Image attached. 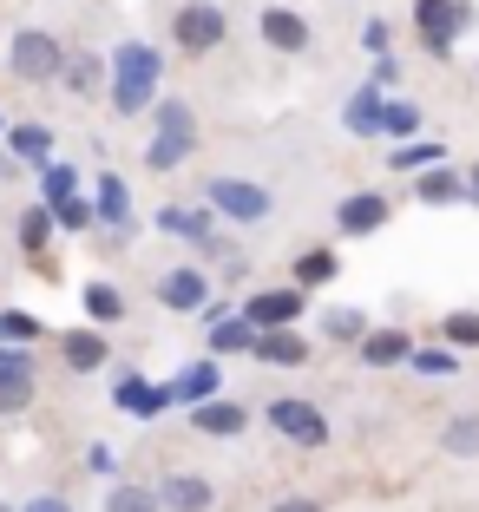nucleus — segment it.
Instances as JSON below:
<instances>
[{
	"instance_id": "de8ad7c7",
	"label": "nucleus",
	"mask_w": 479,
	"mask_h": 512,
	"mask_svg": "<svg viewBox=\"0 0 479 512\" xmlns=\"http://www.w3.org/2000/svg\"><path fill=\"white\" fill-rule=\"evenodd\" d=\"M0 512H14V506H0Z\"/></svg>"
},
{
	"instance_id": "393cba45",
	"label": "nucleus",
	"mask_w": 479,
	"mask_h": 512,
	"mask_svg": "<svg viewBox=\"0 0 479 512\" xmlns=\"http://www.w3.org/2000/svg\"><path fill=\"white\" fill-rule=\"evenodd\" d=\"M289 276H296V289L309 296V289H322V283H335V276H342V256H335V250H302Z\"/></svg>"
},
{
	"instance_id": "f8f14e48",
	"label": "nucleus",
	"mask_w": 479,
	"mask_h": 512,
	"mask_svg": "<svg viewBox=\"0 0 479 512\" xmlns=\"http://www.w3.org/2000/svg\"><path fill=\"white\" fill-rule=\"evenodd\" d=\"M112 407H119V414H132V421H158V414L171 407V394H165V381L119 375V381H112Z\"/></svg>"
},
{
	"instance_id": "b1692460",
	"label": "nucleus",
	"mask_w": 479,
	"mask_h": 512,
	"mask_svg": "<svg viewBox=\"0 0 479 512\" xmlns=\"http://www.w3.org/2000/svg\"><path fill=\"white\" fill-rule=\"evenodd\" d=\"M33 178H40V204H46V211H60V204H73V197H79V171L60 165V158H53V165H40Z\"/></svg>"
},
{
	"instance_id": "79ce46f5",
	"label": "nucleus",
	"mask_w": 479,
	"mask_h": 512,
	"mask_svg": "<svg viewBox=\"0 0 479 512\" xmlns=\"http://www.w3.org/2000/svg\"><path fill=\"white\" fill-rule=\"evenodd\" d=\"M20 512H73V506H66L60 493H40V499H27V506H20Z\"/></svg>"
},
{
	"instance_id": "aec40b11",
	"label": "nucleus",
	"mask_w": 479,
	"mask_h": 512,
	"mask_svg": "<svg viewBox=\"0 0 479 512\" xmlns=\"http://www.w3.org/2000/svg\"><path fill=\"white\" fill-rule=\"evenodd\" d=\"M250 355H256L263 368H302V362H309V342H302L296 329H263Z\"/></svg>"
},
{
	"instance_id": "c03bdc74",
	"label": "nucleus",
	"mask_w": 479,
	"mask_h": 512,
	"mask_svg": "<svg viewBox=\"0 0 479 512\" xmlns=\"http://www.w3.org/2000/svg\"><path fill=\"white\" fill-rule=\"evenodd\" d=\"M466 204H479V158L466 165Z\"/></svg>"
},
{
	"instance_id": "cd10ccee",
	"label": "nucleus",
	"mask_w": 479,
	"mask_h": 512,
	"mask_svg": "<svg viewBox=\"0 0 479 512\" xmlns=\"http://www.w3.org/2000/svg\"><path fill=\"white\" fill-rule=\"evenodd\" d=\"M434 171V165H447V145L440 138H407V145H394L388 151V171Z\"/></svg>"
},
{
	"instance_id": "ddd939ff",
	"label": "nucleus",
	"mask_w": 479,
	"mask_h": 512,
	"mask_svg": "<svg viewBox=\"0 0 479 512\" xmlns=\"http://www.w3.org/2000/svg\"><path fill=\"white\" fill-rule=\"evenodd\" d=\"M256 33H263L270 53H309V20H302L296 7H263V14H256Z\"/></svg>"
},
{
	"instance_id": "2eb2a0df",
	"label": "nucleus",
	"mask_w": 479,
	"mask_h": 512,
	"mask_svg": "<svg viewBox=\"0 0 479 512\" xmlns=\"http://www.w3.org/2000/svg\"><path fill=\"white\" fill-rule=\"evenodd\" d=\"M60 362L73 368V375H99V368L112 362V342H105V329H66V335H60Z\"/></svg>"
},
{
	"instance_id": "bb28decb",
	"label": "nucleus",
	"mask_w": 479,
	"mask_h": 512,
	"mask_svg": "<svg viewBox=\"0 0 479 512\" xmlns=\"http://www.w3.org/2000/svg\"><path fill=\"white\" fill-rule=\"evenodd\" d=\"M420 125H427V112L414 106V99H381V138H420Z\"/></svg>"
},
{
	"instance_id": "423d86ee",
	"label": "nucleus",
	"mask_w": 479,
	"mask_h": 512,
	"mask_svg": "<svg viewBox=\"0 0 479 512\" xmlns=\"http://www.w3.org/2000/svg\"><path fill=\"white\" fill-rule=\"evenodd\" d=\"M473 0H414V27H420V46L434 53V60H447L453 40H460L466 27H473Z\"/></svg>"
},
{
	"instance_id": "c9c22d12",
	"label": "nucleus",
	"mask_w": 479,
	"mask_h": 512,
	"mask_svg": "<svg viewBox=\"0 0 479 512\" xmlns=\"http://www.w3.org/2000/svg\"><path fill=\"white\" fill-rule=\"evenodd\" d=\"M105 512H165V506H158V486H112Z\"/></svg>"
},
{
	"instance_id": "c85d7f7f",
	"label": "nucleus",
	"mask_w": 479,
	"mask_h": 512,
	"mask_svg": "<svg viewBox=\"0 0 479 512\" xmlns=\"http://www.w3.org/2000/svg\"><path fill=\"white\" fill-rule=\"evenodd\" d=\"M434 335H440V348H479V309H447V316L434 322Z\"/></svg>"
},
{
	"instance_id": "58836bf2",
	"label": "nucleus",
	"mask_w": 479,
	"mask_h": 512,
	"mask_svg": "<svg viewBox=\"0 0 479 512\" xmlns=\"http://www.w3.org/2000/svg\"><path fill=\"white\" fill-rule=\"evenodd\" d=\"M92 224H99L92 197H73V204H60V211H53V230H92Z\"/></svg>"
},
{
	"instance_id": "412c9836",
	"label": "nucleus",
	"mask_w": 479,
	"mask_h": 512,
	"mask_svg": "<svg viewBox=\"0 0 479 512\" xmlns=\"http://www.w3.org/2000/svg\"><path fill=\"white\" fill-rule=\"evenodd\" d=\"M7 151H14V165L20 171H40L53 165V125H7Z\"/></svg>"
},
{
	"instance_id": "a878e982",
	"label": "nucleus",
	"mask_w": 479,
	"mask_h": 512,
	"mask_svg": "<svg viewBox=\"0 0 479 512\" xmlns=\"http://www.w3.org/2000/svg\"><path fill=\"white\" fill-rule=\"evenodd\" d=\"M60 86H66V92H79V99H92V92L105 86V60H99V53H66Z\"/></svg>"
},
{
	"instance_id": "f257e3e1",
	"label": "nucleus",
	"mask_w": 479,
	"mask_h": 512,
	"mask_svg": "<svg viewBox=\"0 0 479 512\" xmlns=\"http://www.w3.org/2000/svg\"><path fill=\"white\" fill-rule=\"evenodd\" d=\"M158 79H165V53L151 40H119L105 60V99L119 119H138V112L158 106Z\"/></svg>"
},
{
	"instance_id": "39448f33",
	"label": "nucleus",
	"mask_w": 479,
	"mask_h": 512,
	"mask_svg": "<svg viewBox=\"0 0 479 512\" xmlns=\"http://www.w3.org/2000/svg\"><path fill=\"white\" fill-rule=\"evenodd\" d=\"M171 40H178V53L204 60V53H217V46L230 40V14L217 0H184L178 14H171Z\"/></svg>"
},
{
	"instance_id": "f704fd0d",
	"label": "nucleus",
	"mask_w": 479,
	"mask_h": 512,
	"mask_svg": "<svg viewBox=\"0 0 479 512\" xmlns=\"http://www.w3.org/2000/svg\"><path fill=\"white\" fill-rule=\"evenodd\" d=\"M407 368H414V375H427V381H447L453 368H460V355H453V348H414V355H407Z\"/></svg>"
},
{
	"instance_id": "1a4fd4ad",
	"label": "nucleus",
	"mask_w": 479,
	"mask_h": 512,
	"mask_svg": "<svg viewBox=\"0 0 479 512\" xmlns=\"http://www.w3.org/2000/svg\"><path fill=\"white\" fill-rule=\"evenodd\" d=\"M151 296L165 302L171 316H204V302H210V276L197 270V263H178V270H165L158 283H151Z\"/></svg>"
},
{
	"instance_id": "4468645a",
	"label": "nucleus",
	"mask_w": 479,
	"mask_h": 512,
	"mask_svg": "<svg viewBox=\"0 0 479 512\" xmlns=\"http://www.w3.org/2000/svg\"><path fill=\"white\" fill-rule=\"evenodd\" d=\"M158 230L197 243V250H210V237H217V211H210V204H165V211H158Z\"/></svg>"
},
{
	"instance_id": "5701e85b",
	"label": "nucleus",
	"mask_w": 479,
	"mask_h": 512,
	"mask_svg": "<svg viewBox=\"0 0 479 512\" xmlns=\"http://www.w3.org/2000/svg\"><path fill=\"white\" fill-rule=\"evenodd\" d=\"M381 99H388V92L361 86L355 99L342 106V132H348V138H381Z\"/></svg>"
},
{
	"instance_id": "7ed1b4c3",
	"label": "nucleus",
	"mask_w": 479,
	"mask_h": 512,
	"mask_svg": "<svg viewBox=\"0 0 479 512\" xmlns=\"http://www.w3.org/2000/svg\"><path fill=\"white\" fill-rule=\"evenodd\" d=\"M7 73L27 79V86H53V79L66 73V46L46 27H20L14 40H7Z\"/></svg>"
},
{
	"instance_id": "20e7f679",
	"label": "nucleus",
	"mask_w": 479,
	"mask_h": 512,
	"mask_svg": "<svg viewBox=\"0 0 479 512\" xmlns=\"http://www.w3.org/2000/svg\"><path fill=\"white\" fill-rule=\"evenodd\" d=\"M204 204L224 217V224H243V230L270 224V211H276V197L263 191V184H250V178H210L204 184Z\"/></svg>"
},
{
	"instance_id": "f03ea898",
	"label": "nucleus",
	"mask_w": 479,
	"mask_h": 512,
	"mask_svg": "<svg viewBox=\"0 0 479 512\" xmlns=\"http://www.w3.org/2000/svg\"><path fill=\"white\" fill-rule=\"evenodd\" d=\"M197 151V112L184 99H158L151 106V145H145V171H178Z\"/></svg>"
},
{
	"instance_id": "4c0bfd02",
	"label": "nucleus",
	"mask_w": 479,
	"mask_h": 512,
	"mask_svg": "<svg viewBox=\"0 0 479 512\" xmlns=\"http://www.w3.org/2000/svg\"><path fill=\"white\" fill-rule=\"evenodd\" d=\"M33 381L40 375H0V414H20L33 401Z\"/></svg>"
},
{
	"instance_id": "7c9ffc66",
	"label": "nucleus",
	"mask_w": 479,
	"mask_h": 512,
	"mask_svg": "<svg viewBox=\"0 0 479 512\" xmlns=\"http://www.w3.org/2000/svg\"><path fill=\"white\" fill-rule=\"evenodd\" d=\"M250 348H256V329L243 316H230V322L210 329V362H224V355H250Z\"/></svg>"
},
{
	"instance_id": "c756f323",
	"label": "nucleus",
	"mask_w": 479,
	"mask_h": 512,
	"mask_svg": "<svg viewBox=\"0 0 479 512\" xmlns=\"http://www.w3.org/2000/svg\"><path fill=\"white\" fill-rule=\"evenodd\" d=\"M440 453H453V460H479V414H453V421L440 427Z\"/></svg>"
},
{
	"instance_id": "dca6fc26",
	"label": "nucleus",
	"mask_w": 479,
	"mask_h": 512,
	"mask_svg": "<svg viewBox=\"0 0 479 512\" xmlns=\"http://www.w3.org/2000/svg\"><path fill=\"white\" fill-rule=\"evenodd\" d=\"M158 506L165 512H210L217 506V486H210L204 473H171V480L158 486Z\"/></svg>"
},
{
	"instance_id": "a18cd8bd",
	"label": "nucleus",
	"mask_w": 479,
	"mask_h": 512,
	"mask_svg": "<svg viewBox=\"0 0 479 512\" xmlns=\"http://www.w3.org/2000/svg\"><path fill=\"white\" fill-rule=\"evenodd\" d=\"M7 178H20V165H14V151L0 145V184H7Z\"/></svg>"
},
{
	"instance_id": "2f4dec72",
	"label": "nucleus",
	"mask_w": 479,
	"mask_h": 512,
	"mask_svg": "<svg viewBox=\"0 0 479 512\" xmlns=\"http://www.w3.org/2000/svg\"><path fill=\"white\" fill-rule=\"evenodd\" d=\"M86 316L92 329H112V322H125V296L112 283H86Z\"/></svg>"
},
{
	"instance_id": "6e6552de",
	"label": "nucleus",
	"mask_w": 479,
	"mask_h": 512,
	"mask_svg": "<svg viewBox=\"0 0 479 512\" xmlns=\"http://www.w3.org/2000/svg\"><path fill=\"white\" fill-rule=\"evenodd\" d=\"M302 309H309V296H302L296 283H283V289H256V296L243 302L237 316L250 322L256 335H263V329H296V322H302Z\"/></svg>"
},
{
	"instance_id": "9d476101",
	"label": "nucleus",
	"mask_w": 479,
	"mask_h": 512,
	"mask_svg": "<svg viewBox=\"0 0 479 512\" xmlns=\"http://www.w3.org/2000/svg\"><path fill=\"white\" fill-rule=\"evenodd\" d=\"M381 224H394V197L388 191H355L335 204V230L342 237H375Z\"/></svg>"
},
{
	"instance_id": "49530a36",
	"label": "nucleus",
	"mask_w": 479,
	"mask_h": 512,
	"mask_svg": "<svg viewBox=\"0 0 479 512\" xmlns=\"http://www.w3.org/2000/svg\"><path fill=\"white\" fill-rule=\"evenodd\" d=\"M0 132H7V112H0Z\"/></svg>"
},
{
	"instance_id": "4be33fe9",
	"label": "nucleus",
	"mask_w": 479,
	"mask_h": 512,
	"mask_svg": "<svg viewBox=\"0 0 479 512\" xmlns=\"http://www.w3.org/2000/svg\"><path fill=\"white\" fill-rule=\"evenodd\" d=\"M407 355H414V335L407 329H368L361 335V362L368 368H401Z\"/></svg>"
},
{
	"instance_id": "e433bc0d",
	"label": "nucleus",
	"mask_w": 479,
	"mask_h": 512,
	"mask_svg": "<svg viewBox=\"0 0 479 512\" xmlns=\"http://www.w3.org/2000/svg\"><path fill=\"white\" fill-rule=\"evenodd\" d=\"M322 335H329V342H355V348H361L368 316H361V309H329V316H322Z\"/></svg>"
},
{
	"instance_id": "9b49d317",
	"label": "nucleus",
	"mask_w": 479,
	"mask_h": 512,
	"mask_svg": "<svg viewBox=\"0 0 479 512\" xmlns=\"http://www.w3.org/2000/svg\"><path fill=\"white\" fill-rule=\"evenodd\" d=\"M217 388H224V368L210 362V355H197V362H184L178 375L165 381L171 407H204V401H217Z\"/></svg>"
},
{
	"instance_id": "a211bd4d",
	"label": "nucleus",
	"mask_w": 479,
	"mask_h": 512,
	"mask_svg": "<svg viewBox=\"0 0 479 512\" xmlns=\"http://www.w3.org/2000/svg\"><path fill=\"white\" fill-rule=\"evenodd\" d=\"M414 197L427 204V211H447V204H466V171H453V165L420 171V178H414Z\"/></svg>"
},
{
	"instance_id": "6ab92c4d",
	"label": "nucleus",
	"mask_w": 479,
	"mask_h": 512,
	"mask_svg": "<svg viewBox=\"0 0 479 512\" xmlns=\"http://www.w3.org/2000/svg\"><path fill=\"white\" fill-rule=\"evenodd\" d=\"M92 211H99V224H112L119 237H132V191H125L119 171H99V197H92Z\"/></svg>"
},
{
	"instance_id": "a19ab883",
	"label": "nucleus",
	"mask_w": 479,
	"mask_h": 512,
	"mask_svg": "<svg viewBox=\"0 0 479 512\" xmlns=\"http://www.w3.org/2000/svg\"><path fill=\"white\" fill-rule=\"evenodd\" d=\"M368 86L394 99V86H401V66H394V60H375V79H368Z\"/></svg>"
},
{
	"instance_id": "ea45409f",
	"label": "nucleus",
	"mask_w": 479,
	"mask_h": 512,
	"mask_svg": "<svg viewBox=\"0 0 479 512\" xmlns=\"http://www.w3.org/2000/svg\"><path fill=\"white\" fill-rule=\"evenodd\" d=\"M361 46L375 53V60H394V40H388V20H368L361 27Z\"/></svg>"
},
{
	"instance_id": "f3484780",
	"label": "nucleus",
	"mask_w": 479,
	"mask_h": 512,
	"mask_svg": "<svg viewBox=\"0 0 479 512\" xmlns=\"http://www.w3.org/2000/svg\"><path fill=\"white\" fill-rule=\"evenodd\" d=\"M191 427L210 434V440H237L243 427H250V407L243 401H204V407H191Z\"/></svg>"
},
{
	"instance_id": "0eeeda50",
	"label": "nucleus",
	"mask_w": 479,
	"mask_h": 512,
	"mask_svg": "<svg viewBox=\"0 0 479 512\" xmlns=\"http://www.w3.org/2000/svg\"><path fill=\"white\" fill-rule=\"evenodd\" d=\"M263 421L283 440H296V447H322V440H329V414L315 401H296V394H276V401L263 407Z\"/></svg>"
},
{
	"instance_id": "37998d69",
	"label": "nucleus",
	"mask_w": 479,
	"mask_h": 512,
	"mask_svg": "<svg viewBox=\"0 0 479 512\" xmlns=\"http://www.w3.org/2000/svg\"><path fill=\"white\" fill-rule=\"evenodd\" d=\"M270 512H322V506H315V499H276Z\"/></svg>"
},
{
	"instance_id": "72a5a7b5",
	"label": "nucleus",
	"mask_w": 479,
	"mask_h": 512,
	"mask_svg": "<svg viewBox=\"0 0 479 512\" xmlns=\"http://www.w3.org/2000/svg\"><path fill=\"white\" fill-rule=\"evenodd\" d=\"M46 237H53V211H46V204L20 211V250H27V256H46Z\"/></svg>"
},
{
	"instance_id": "473e14b6",
	"label": "nucleus",
	"mask_w": 479,
	"mask_h": 512,
	"mask_svg": "<svg viewBox=\"0 0 479 512\" xmlns=\"http://www.w3.org/2000/svg\"><path fill=\"white\" fill-rule=\"evenodd\" d=\"M46 335L40 316H27V309H0V348H33Z\"/></svg>"
}]
</instances>
